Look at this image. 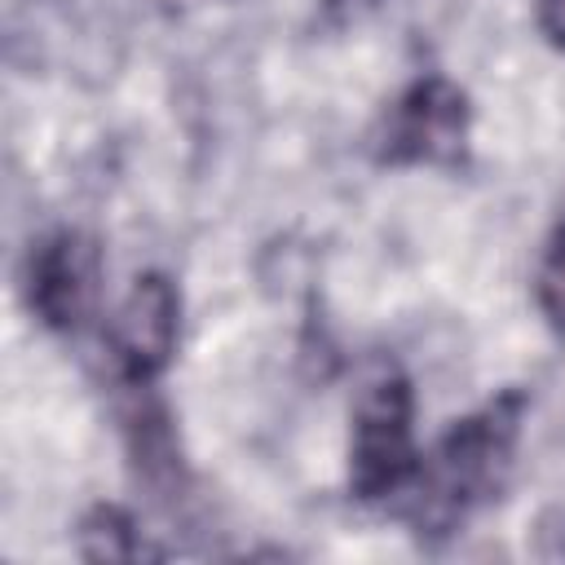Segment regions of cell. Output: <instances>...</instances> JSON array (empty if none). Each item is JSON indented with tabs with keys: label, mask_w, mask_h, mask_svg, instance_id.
I'll use <instances>...</instances> for the list:
<instances>
[{
	"label": "cell",
	"mask_w": 565,
	"mask_h": 565,
	"mask_svg": "<svg viewBox=\"0 0 565 565\" xmlns=\"http://www.w3.org/2000/svg\"><path fill=\"white\" fill-rule=\"evenodd\" d=\"M521 419H525V397L503 393L481 411L455 419L450 433L419 459L406 486L411 490L406 516L419 539H446L481 503L499 499L516 459Z\"/></svg>",
	"instance_id": "cell-1"
},
{
	"label": "cell",
	"mask_w": 565,
	"mask_h": 565,
	"mask_svg": "<svg viewBox=\"0 0 565 565\" xmlns=\"http://www.w3.org/2000/svg\"><path fill=\"white\" fill-rule=\"evenodd\" d=\"M349 490L362 503L388 499L411 486L419 468L415 450V393L393 366L375 371L349 411Z\"/></svg>",
	"instance_id": "cell-2"
},
{
	"label": "cell",
	"mask_w": 565,
	"mask_h": 565,
	"mask_svg": "<svg viewBox=\"0 0 565 565\" xmlns=\"http://www.w3.org/2000/svg\"><path fill=\"white\" fill-rule=\"evenodd\" d=\"M463 150H468V97L459 84L441 75L411 84L388 110L380 132V159L393 168L406 163L455 168Z\"/></svg>",
	"instance_id": "cell-3"
},
{
	"label": "cell",
	"mask_w": 565,
	"mask_h": 565,
	"mask_svg": "<svg viewBox=\"0 0 565 565\" xmlns=\"http://www.w3.org/2000/svg\"><path fill=\"white\" fill-rule=\"evenodd\" d=\"M102 300V252L79 230H57L31 252L26 305L53 331H79Z\"/></svg>",
	"instance_id": "cell-4"
},
{
	"label": "cell",
	"mask_w": 565,
	"mask_h": 565,
	"mask_svg": "<svg viewBox=\"0 0 565 565\" xmlns=\"http://www.w3.org/2000/svg\"><path fill=\"white\" fill-rule=\"evenodd\" d=\"M181 291L168 274H141L110 318V358L124 380L150 384L177 358Z\"/></svg>",
	"instance_id": "cell-5"
},
{
	"label": "cell",
	"mask_w": 565,
	"mask_h": 565,
	"mask_svg": "<svg viewBox=\"0 0 565 565\" xmlns=\"http://www.w3.org/2000/svg\"><path fill=\"white\" fill-rule=\"evenodd\" d=\"M79 556L84 561H137L146 556V543L124 508L102 503L79 521Z\"/></svg>",
	"instance_id": "cell-6"
},
{
	"label": "cell",
	"mask_w": 565,
	"mask_h": 565,
	"mask_svg": "<svg viewBox=\"0 0 565 565\" xmlns=\"http://www.w3.org/2000/svg\"><path fill=\"white\" fill-rule=\"evenodd\" d=\"M534 296H539V309H543L547 327L556 335H565V225L556 230V238L543 252V265H539V278H534Z\"/></svg>",
	"instance_id": "cell-7"
},
{
	"label": "cell",
	"mask_w": 565,
	"mask_h": 565,
	"mask_svg": "<svg viewBox=\"0 0 565 565\" xmlns=\"http://www.w3.org/2000/svg\"><path fill=\"white\" fill-rule=\"evenodd\" d=\"M534 22L552 49H565V0H534Z\"/></svg>",
	"instance_id": "cell-8"
},
{
	"label": "cell",
	"mask_w": 565,
	"mask_h": 565,
	"mask_svg": "<svg viewBox=\"0 0 565 565\" xmlns=\"http://www.w3.org/2000/svg\"><path fill=\"white\" fill-rule=\"evenodd\" d=\"M539 556L565 561V508H556L539 521Z\"/></svg>",
	"instance_id": "cell-9"
},
{
	"label": "cell",
	"mask_w": 565,
	"mask_h": 565,
	"mask_svg": "<svg viewBox=\"0 0 565 565\" xmlns=\"http://www.w3.org/2000/svg\"><path fill=\"white\" fill-rule=\"evenodd\" d=\"M380 0H327L331 13H344V18H358V13H371Z\"/></svg>",
	"instance_id": "cell-10"
}]
</instances>
